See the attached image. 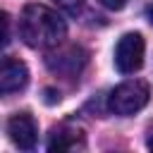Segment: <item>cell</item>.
Listing matches in <instances>:
<instances>
[{
    "label": "cell",
    "instance_id": "obj_1",
    "mask_svg": "<svg viewBox=\"0 0 153 153\" xmlns=\"http://www.w3.org/2000/svg\"><path fill=\"white\" fill-rule=\"evenodd\" d=\"M19 36L29 48L43 50L60 45L67 36V24L57 10H50L45 5H26L19 17Z\"/></svg>",
    "mask_w": 153,
    "mask_h": 153
},
{
    "label": "cell",
    "instance_id": "obj_2",
    "mask_svg": "<svg viewBox=\"0 0 153 153\" xmlns=\"http://www.w3.org/2000/svg\"><path fill=\"white\" fill-rule=\"evenodd\" d=\"M148 98H151L148 84L141 79H129V81H122L120 86H115L110 91L108 108H110V112H115L120 117H129V115L143 110Z\"/></svg>",
    "mask_w": 153,
    "mask_h": 153
},
{
    "label": "cell",
    "instance_id": "obj_3",
    "mask_svg": "<svg viewBox=\"0 0 153 153\" xmlns=\"http://www.w3.org/2000/svg\"><path fill=\"white\" fill-rule=\"evenodd\" d=\"M143 50H146V43H143V36L131 31V33H124L117 45H115V67L120 74H134L141 69L143 65Z\"/></svg>",
    "mask_w": 153,
    "mask_h": 153
},
{
    "label": "cell",
    "instance_id": "obj_4",
    "mask_svg": "<svg viewBox=\"0 0 153 153\" xmlns=\"http://www.w3.org/2000/svg\"><path fill=\"white\" fill-rule=\"evenodd\" d=\"M7 134H10V141L22 148V151H31L38 141V127H36V120L29 115V112H17L7 120Z\"/></svg>",
    "mask_w": 153,
    "mask_h": 153
},
{
    "label": "cell",
    "instance_id": "obj_5",
    "mask_svg": "<svg viewBox=\"0 0 153 153\" xmlns=\"http://www.w3.org/2000/svg\"><path fill=\"white\" fill-rule=\"evenodd\" d=\"M29 81V69L22 60L14 57H5L2 67H0V91L2 93H14L22 91Z\"/></svg>",
    "mask_w": 153,
    "mask_h": 153
},
{
    "label": "cell",
    "instance_id": "obj_6",
    "mask_svg": "<svg viewBox=\"0 0 153 153\" xmlns=\"http://www.w3.org/2000/svg\"><path fill=\"white\" fill-rule=\"evenodd\" d=\"M84 62H86V55L76 45L48 55V67L53 72H60V74H79V69L84 67Z\"/></svg>",
    "mask_w": 153,
    "mask_h": 153
},
{
    "label": "cell",
    "instance_id": "obj_7",
    "mask_svg": "<svg viewBox=\"0 0 153 153\" xmlns=\"http://www.w3.org/2000/svg\"><path fill=\"white\" fill-rule=\"evenodd\" d=\"M76 146H84V131L72 127H57L50 134L48 151H72Z\"/></svg>",
    "mask_w": 153,
    "mask_h": 153
},
{
    "label": "cell",
    "instance_id": "obj_8",
    "mask_svg": "<svg viewBox=\"0 0 153 153\" xmlns=\"http://www.w3.org/2000/svg\"><path fill=\"white\" fill-rule=\"evenodd\" d=\"M55 5H57L62 12H67L69 17H76V14H81V10H84V0H55Z\"/></svg>",
    "mask_w": 153,
    "mask_h": 153
},
{
    "label": "cell",
    "instance_id": "obj_9",
    "mask_svg": "<svg viewBox=\"0 0 153 153\" xmlns=\"http://www.w3.org/2000/svg\"><path fill=\"white\" fill-rule=\"evenodd\" d=\"M98 2H100L105 10H122L129 0H98Z\"/></svg>",
    "mask_w": 153,
    "mask_h": 153
},
{
    "label": "cell",
    "instance_id": "obj_10",
    "mask_svg": "<svg viewBox=\"0 0 153 153\" xmlns=\"http://www.w3.org/2000/svg\"><path fill=\"white\" fill-rule=\"evenodd\" d=\"M146 19H148V22H151V26H153V2L146 7Z\"/></svg>",
    "mask_w": 153,
    "mask_h": 153
},
{
    "label": "cell",
    "instance_id": "obj_11",
    "mask_svg": "<svg viewBox=\"0 0 153 153\" xmlns=\"http://www.w3.org/2000/svg\"><path fill=\"white\" fill-rule=\"evenodd\" d=\"M148 146H151V148H153V136H151V139H148Z\"/></svg>",
    "mask_w": 153,
    "mask_h": 153
}]
</instances>
